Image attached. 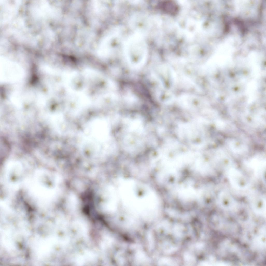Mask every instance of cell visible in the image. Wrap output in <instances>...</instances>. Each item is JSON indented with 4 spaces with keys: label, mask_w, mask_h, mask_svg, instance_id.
Masks as SVG:
<instances>
[{
    "label": "cell",
    "mask_w": 266,
    "mask_h": 266,
    "mask_svg": "<svg viewBox=\"0 0 266 266\" xmlns=\"http://www.w3.org/2000/svg\"><path fill=\"white\" fill-rule=\"evenodd\" d=\"M129 40L127 46L126 56L129 63L135 67L143 65L146 57V49L143 40L134 37Z\"/></svg>",
    "instance_id": "1"
},
{
    "label": "cell",
    "mask_w": 266,
    "mask_h": 266,
    "mask_svg": "<svg viewBox=\"0 0 266 266\" xmlns=\"http://www.w3.org/2000/svg\"><path fill=\"white\" fill-rule=\"evenodd\" d=\"M163 7L166 13L171 15L176 14L178 10V8L176 3L173 2L166 1L163 3Z\"/></svg>",
    "instance_id": "2"
}]
</instances>
